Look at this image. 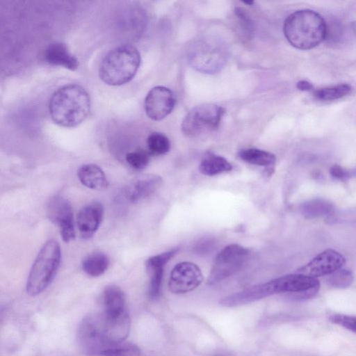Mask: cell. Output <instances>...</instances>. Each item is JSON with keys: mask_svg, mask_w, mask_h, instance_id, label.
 <instances>
[{"mask_svg": "<svg viewBox=\"0 0 356 356\" xmlns=\"http://www.w3.org/2000/svg\"><path fill=\"white\" fill-rule=\"evenodd\" d=\"M43 57L44 61L51 65L63 67L72 71L76 70L79 66L76 58L63 42L49 44L44 49Z\"/></svg>", "mask_w": 356, "mask_h": 356, "instance_id": "15", "label": "cell"}, {"mask_svg": "<svg viewBox=\"0 0 356 356\" xmlns=\"http://www.w3.org/2000/svg\"><path fill=\"white\" fill-rule=\"evenodd\" d=\"M224 108L214 104H203L193 108L181 123L187 136L196 137L218 129L225 113Z\"/></svg>", "mask_w": 356, "mask_h": 356, "instance_id": "6", "label": "cell"}, {"mask_svg": "<svg viewBox=\"0 0 356 356\" xmlns=\"http://www.w3.org/2000/svg\"><path fill=\"white\" fill-rule=\"evenodd\" d=\"M232 165L224 157L213 154L206 155L199 165L200 172L207 176H213L231 171Z\"/></svg>", "mask_w": 356, "mask_h": 356, "instance_id": "19", "label": "cell"}, {"mask_svg": "<svg viewBox=\"0 0 356 356\" xmlns=\"http://www.w3.org/2000/svg\"><path fill=\"white\" fill-rule=\"evenodd\" d=\"M353 280V275L348 269H339L326 279L327 284L334 288H346Z\"/></svg>", "mask_w": 356, "mask_h": 356, "instance_id": "26", "label": "cell"}, {"mask_svg": "<svg viewBox=\"0 0 356 356\" xmlns=\"http://www.w3.org/2000/svg\"><path fill=\"white\" fill-rule=\"evenodd\" d=\"M329 319L332 323L356 333V317L343 314H333L330 316Z\"/></svg>", "mask_w": 356, "mask_h": 356, "instance_id": "28", "label": "cell"}, {"mask_svg": "<svg viewBox=\"0 0 356 356\" xmlns=\"http://www.w3.org/2000/svg\"><path fill=\"white\" fill-rule=\"evenodd\" d=\"M161 183L162 178L158 175H142L134 179L125 186L124 195L129 202L135 203L153 194Z\"/></svg>", "mask_w": 356, "mask_h": 356, "instance_id": "13", "label": "cell"}, {"mask_svg": "<svg viewBox=\"0 0 356 356\" xmlns=\"http://www.w3.org/2000/svg\"><path fill=\"white\" fill-rule=\"evenodd\" d=\"M345 262L346 259L341 253L332 249H327L298 268L297 273L316 278L330 275L340 269Z\"/></svg>", "mask_w": 356, "mask_h": 356, "instance_id": "11", "label": "cell"}, {"mask_svg": "<svg viewBox=\"0 0 356 356\" xmlns=\"http://www.w3.org/2000/svg\"><path fill=\"white\" fill-rule=\"evenodd\" d=\"M49 110L53 121L62 127H74L87 118L90 110L88 92L78 84L65 85L51 95Z\"/></svg>", "mask_w": 356, "mask_h": 356, "instance_id": "1", "label": "cell"}, {"mask_svg": "<svg viewBox=\"0 0 356 356\" xmlns=\"http://www.w3.org/2000/svg\"><path fill=\"white\" fill-rule=\"evenodd\" d=\"M140 65L138 49L131 44H122L108 51L103 58L99 76L108 85L121 86L135 76Z\"/></svg>", "mask_w": 356, "mask_h": 356, "instance_id": "3", "label": "cell"}, {"mask_svg": "<svg viewBox=\"0 0 356 356\" xmlns=\"http://www.w3.org/2000/svg\"><path fill=\"white\" fill-rule=\"evenodd\" d=\"M238 156L246 163L268 167L270 169H273L276 162V157L273 154L257 148L242 149L238 152Z\"/></svg>", "mask_w": 356, "mask_h": 356, "instance_id": "20", "label": "cell"}, {"mask_svg": "<svg viewBox=\"0 0 356 356\" xmlns=\"http://www.w3.org/2000/svg\"><path fill=\"white\" fill-rule=\"evenodd\" d=\"M234 12L239 20L241 29H243L247 35H251L254 32V26L247 13L240 7L235 8Z\"/></svg>", "mask_w": 356, "mask_h": 356, "instance_id": "29", "label": "cell"}, {"mask_svg": "<svg viewBox=\"0 0 356 356\" xmlns=\"http://www.w3.org/2000/svg\"><path fill=\"white\" fill-rule=\"evenodd\" d=\"M104 215V207L99 202H92L84 206L76 217V225L81 237L91 238L98 229Z\"/></svg>", "mask_w": 356, "mask_h": 356, "instance_id": "14", "label": "cell"}, {"mask_svg": "<svg viewBox=\"0 0 356 356\" xmlns=\"http://www.w3.org/2000/svg\"><path fill=\"white\" fill-rule=\"evenodd\" d=\"M228 56V48L222 40L206 36L197 39L190 45L187 58L196 70L213 74L223 67Z\"/></svg>", "mask_w": 356, "mask_h": 356, "instance_id": "5", "label": "cell"}, {"mask_svg": "<svg viewBox=\"0 0 356 356\" xmlns=\"http://www.w3.org/2000/svg\"><path fill=\"white\" fill-rule=\"evenodd\" d=\"M331 176L338 180L345 181L350 177L349 171L346 170L338 165H334L330 169Z\"/></svg>", "mask_w": 356, "mask_h": 356, "instance_id": "31", "label": "cell"}, {"mask_svg": "<svg viewBox=\"0 0 356 356\" xmlns=\"http://www.w3.org/2000/svg\"><path fill=\"white\" fill-rule=\"evenodd\" d=\"M61 261L59 243L47 241L41 248L28 275L26 290L31 296H35L45 290L54 279Z\"/></svg>", "mask_w": 356, "mask_h": 356, "instance_id": "4", "label": "cell"}, {"mask_svg": "<svg viewBox=\"0 0 356 356\" xmlns=\"http://www.w3.org/2000/svg\"><path fill=\"white\" fill-rule=\"evenodd\" d=\"M320 286L316 278L296 273L284 275L265 283L257 284L261 299L280 293H297Z\"/></svg>", "mask_w": 356, "mask_h": 356, "instance_id": "8", "label": "cell"}, {"mask_svg": "<svg viewBox=\"0 0 356 356\" xmlns=\"http://www.w3.org/2000/svg\"><path fill=\"white\" fill-rule=\"evenodd\" d=\"M351 91L348 84H340L332 87L324 88L314 91L316 99L329 101L334 100L346 96Z\"/></svg>", "mask_w": 356, "mask_h": 356, "instance_id": "25", "label": "cell"}, {"mask_svg": "<svg viewBox=\"0 0 356 356\" xmlns=\"http://www.w3.org/2000/svg\"><path fill=\"white\" fill-rule=\"evenodd\" d=\"M215 244L214 238L210 237L203 238L195 243L194 251L198 254H207L211 252L215 247Z\"/></svg>", "mask_w": 356, "mask_h": 356, "instance_id": "30", "label": "cell"}, {"mask_svg": "<svg viewBox=\"0 0 356 356\" xmlns=\"http://www.w3.org/2000/svg\"><path fill=\"white\" fill-rule=\"evenodd\" d=\"M297 88L300 90L309 91L313 88L312 85L306 81H300L297 83Z\"/></svg>", "mask_w": 356, "mask_h": 356, "instance_id": "33", "label": "cell"}, {"mask_svg": "<svg viewBox=\"0 0 356 356\" xmlns=\"http://www.w3.org/2000/svg\"><path fill=\"white\" fill-rule=\"evenodd\" d=\"M202 280L203 275L198 266L190 261H182L172 268L168 289L172 293L182 294L196 289Z\"/></svg>", "mask_w": 356, "mask_h": 356, "instance_id": "10", "label": "cell"}, {"mask_svg": "<svg viewBox=\"0 0 356 356\" xmlns=\"http://www.w3.org/2000/svg\"><path fill=\"white\" fill-rule=\"evenodd\" d=\"M47 216L60 229L65 242L75 238L73 211L70 202L65 197L56 195L50 198L47 206Z\"/></svg>", "mask_w": 356, "mask_h": 356, "instance_id": "9", "label": "cell"}, {"mask_svg": "<svg viewBox=\"0 0 356 356\" xmlns=\"http://www.w3.org/2000/svg\"><path fill=\"white\" fill-rule=\"evenodd\" d=\"M319 286L301 292L294 293L292 298L296 300H305L314 296L318 291Z\"/></svg>", "mask_w": 356, "mask_h": 356, "instance_id": "32", "label": "cell"}, {"mask_svg": "<svg viewBox=\"0 0 356 356\" xmlns=\"http://www.w3.org/2000/svg\"><path fill=\"white\" fill-rule=\"evenodd\" d=\"M98 356H141V352L136 345L123 341L109 346Z\"/></svg>", "mask_w": 356, "mask_h": 356, "instance_id": "24", "label": "cell"}, {"mask_svg": "<svg viewBox=\"0 0 356 356\" xmlns=\"http://www.w3.org/2000/svg\"><path fill=\"white\" fill-rule=\"evenodd\" d=\"M283 30L292 46L299 49H310L325 39L326 22L314 10H300L288 16Z\"/></svg>", "mask_w": 356, "mask_h": 356, "instance_id": "2", "label": "cell"}, {"mask_svg": "<svg viewBox=\"0 0 356 356\" xmlns=\"http://www.w3.org/2000/svg\"><path fill=\"white\" fill-rule=\"evenodd\" d=\"M175 105L173 92L164 86H155L147 93L145 99V110L152 120L159 121L168 116Z\"/></svg>", "mask_w": 356, "mask_h": 356, "instance_id": "12", "label": "cell"}, {"mask_svg": "<svg viewBox=\"0 0 356 356\" xmlns=\"http://www.w3.org/2000/svg\"><path fill=\"white\" fill-rule=\"evenodd\" d=\"M149 153L152 155H162L167 153L170 148L168 138L159 132H153L147 140Z\"/></svg>", "mask_w": 356, "mask_h": 356, "instance_id": "23", "label": "cell"}, {"mask_svg": "<svg viewBox=\"0 0 356 356\" xmlns=\"http://www.w3.org/2000/svg\"><path fill=\"white\" fill-rule=\"evenodd\" d=\"M125 295L116 285L107 286L102 296V312L108 316H118L127 311Z\"/></svg>", "mask_w": 356, "mask_h": 356, "instance_id": "16", "label": "cell"}, {"mask_svg": "<svg viewBox=\"0 0 356 356\" xmlns=\"http://www.w3.org/2000/svg\"><path fill=\"white\" fill-rule=\"evenodd\" d=\"M250 254L248 248L237 243L225 246L215 258L208 283H218L238 272L248 261Z\"/></svg>", "mask_w": 356, "mask_h": 356, "instance_id": "7", "label": "cell"}, {"mask_svg": "<svg viewBox=\"0 0 356 356\" xmlns=\"http://www.w3.org/2000/svg\"><path fill=\"white\" fill-rule=\"evenodd\" d=\"M125 159L132 168L137 170H143L149 162V153L143 149H136L127 153Z\"/></svg>", "mask_w": 356, "mask_h": 356, "instance_id": "27", "label": "cell"}, {"mask_svg": "<svg viewBox=\"0 0 356 356\" xmlns=\"http://www.w3.org/2000/svg\"><path fill=\"white\" fill-rule=\"evenodd\" d=\"M82 269L89 276L98 277L104 273L109 266V259L103 252L88 254L82 261Z\"/></svg>", "mask_w": 356, "mask_h": 356, "instance_id": "21", "label": "cell"}, {"mask_svg": "<svg viewBox=\"0 0 356 356\" xmlns=\"http://www.w3.org/2000/svg\"><path fill=\"white\" fill-rule=\"evenodd\" d=\"M332 210V205L322 199H314L303 203L300 207L302 213L307 218L327 215Z\"/></svg>", "mask_w": 356, "mask_h": 356, "instance_id": "22", "label": "cell"}, {"mask_svg": "<svg viewBox=\"0 0 356 356\" xmlns=\"http://www.w3.org/2000/svg\"><path fill=\"white\" fill-rule=\"evenodd\" d=\"M80 182L87 188L102 191L108 186V181L104 171L98 165L88 163L81 165L77 172Z\"/></svg>", "mask_w": 356, "mask_h": 356, "instance_id": "17", "label": "cell"}, {"mask_svg": "<svg viewBox=\"0 0 356 356\" xmlns=\"http://www.w3.org/2000/svg\"><path fill=\"white\" fill-rule=\"evenodd\" d=\"M167 262L159 255L149 257L145 261L147 272L149 276V296L156 299L160 294L163 269Z\"/></svg>", "mask_w": 356, "mask_h": 356, "instance_id": "18", "label": "cell"}]
</instances>
